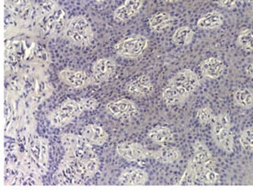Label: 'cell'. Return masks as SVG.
Segmentation results:
<instances>
[{"label":"cell","mask_w":253,"mask_h":190,"mask_svg":"<svg viewBox=\"0 0 253 190\" xmlns=\"http://www.w3.org/2000/svg\"><path fill=\"white\" fill-rule=\"evenodd\" d=\"M200 85V79L190 69H182L169 81L162 90V99L168 106L182 104Z\"/></svg>","instance_id":"6da1fadb"},{"label":"cell","mask_w":253,"mask_h":190,"mask_svg":"<svg viewBox=\"0 0 253 190\" xmlns=\"http://www.w3.org/2000/svg\"><path fill=\"white\" fill-rule=\"evenodd\" d=\"M211 134L213 143L222 151L232 153L235 148L233 132L231 131V120L227 113H221L213 117L211 122Z\"/></svg>","instance_id":"7a4b0ae2"},{"label":"cell","mask_w":253,"mask_h":190,"mask_svg":"<svg viewBox=\"0 0 253 190\" xmlns=\"http://www.w3.org/2000/svg\"><path fill=\"white\" fill-rule=\"evenodd\" d=\"M148 45V39L139 34L126 36L114 45V52L121 57L136 59L141 56Z\"/></svg>","instance_id":"3957f363"},{"label":"cell","mask_w":253,"mask_h":190,"mask_svg":"<svg viewBox=\"0 0 253 190\" xmlns=\"http://www.w3.org/2000/svg\"><path fill=\"white\" fill-rule=\"evenodd\" d=\"M83 112L79 101L74 99L65 100L58 108L50 113L49 120L55 128H61L70 123Z\"/></svg>","instance_id":"277c9868"},{"label":"cell","mask_w":253,"mask_h":190,"mask_svg":"<svg viewBox=\"0 0 253 190\" xmlns=\"http://www.w3.org/2000/svg\"><path fill=\"white\" fill-rule=\"evenodd\" d=\"M68 21L65 10L57 6L51 13L42 15L40 25L42 30L48 35L59 36L65 33Z\"/></svg>","instance_id":"5b68a950"},{"label":"cell","mask_w":253,"mask_h":190,"mask_svg":"<svg viewBox=\"0 0 253 190\" xmlns=\"http://www.w3.org/2000/svg\"><path fill=\"white\" fill-rule=\"evenodd\" d=\"M190 162L194 165L197 173L205 169H215L216 165L207 145L199 141L193 144V156L190 159Z\"/></svg>","instance_id":"8992f818"},{"label":"cell","mask_w":253,"mask_h":190,"mask_svg":"<svg viewBox=\"0 0 253 190\" xmlns=\"http://www.w3.org/2000/svg\"><path fill=\"white\" fill-rule=\"evenodd\" d=\"M106 111L111 116L118 119H132L138 115V109L133 101L126 99L110 101L106 105Z\"/></svg>","instance_id":"52a82bcc"},{"label":"cell","mask_w":253,"mask_h":190,"mask_svg":"<svg viewBox=\"0 0 253 190\" xmlns=\"http://www.w3.org/2000/svg\"><path fill=\"white\" fill-rule=\"evenodd\" d=\"M116 152L121 157L124 158L128 162L152 157V152L147 150L145 146L138 143L133 142H126L119 144L116 147Z\"/></svg>","instance_id":"ba28073f"},{"label":"cell","mask_w":253,"mask_h":190,"mask_svg":"<svg viewBox=\"0 0 253 190\" xmlns=\"http://www.w3.org/2000/svg\"><path fill=\"white\" fill-rule=\"evenodd\" d=\"M116 72V63L112 58H101L94 64L92 78L98 83H104L113 78Z\"/></svg>","instance_id":"9c48e42d"},{"label":"cell","mask_w":253,"mask_h":190,"mask_svg":"<svg viewBox=\"0 0 253 190\" xmlns=\"http://www.w3.org/2000/svg\"><path fill=\"white\" fill-rule=\"evenodd\" d=\"M126 91L136 98H147L153 94L154 85L148 76L141 75L127 83Z\"/></svg>","instance_id":"30bf717a"},{"label":"cell","mask_w":253,"mask_h":190,"mask_svg":"<svg viewBox=\"0 0 253 190\" xmlns=\"http://www.w3.org/2000/svg\"><path fill=\"white\" fill-rule=\"evenodd\" d=\"M59 78L66 85L73 88H83L93 82L92 76L83 71L65 69L59 73Z\"/></svg>","instance_id":"8fae6325"},{"label":"cell","mask_w":253,"mask_h":190,"mask_svg":"<svg viewBox=\"0 0 253 190\" xmlns=\"http://www.w3.org/2000/svg\"><path fill=\"white\" fill-rule=\"evenodd\" d=\"M143 3L144 0H126L124 5L115 9L114 19L120 22H126L139 12Z\"/></svg>","instance_id":"7c38bea8"},{"label":"cell","mask_w":253,"mask_h":190,"mask_svg":"<svg viewBox=\"0 0 253 190\" xmlns=\"http://www.w3.org/2000/svg\"><path fill=\"white\" fill-rule=\"evenodd\" d=\"M201 72L207 78L216 79L220 77L226 69L224 62L216 57H209L200 64Z\"/></svg>","instance_id":"4fadbf2b"},{"label":"cell","mask_w":253,"mask_h":190,"mask_svg":"<svg viewBox=\"0 0 253 190\" xmlns=\"http://www.w3.org/2000/svg\"><path fill=\"white\" fill-rule=\"evenodd\" d=\"M148 175L146 171L131 167L125 169L121 173L119 182L124 186H141L146 183Z\"/></svg>","instance_id":"5bb4252c"},{"label":"cell","mask_w":253,"mask_h":190,"mask_svg":"<svg viewBox=\"0 0 253 190\" xmlns=\"http://www.w3.org/2000/svg\"><path fill=\"white\" fill-rule=\"evenodd\" d=\"M81 135L91 145H103L108 141L106 131L97 124H87L83 127Z\"/></svg>","instance_id":"9a60e30c"},{"label":"cell","mask_w":253,"mask_h":190,"mask_svg":"<svg viewBox=\"0 0 253 190\" xmlns=\"http://www.w3.org/2000/svg\"><path fill=\"white\" fill-rule=\"evenodd\" d=\"M68 28L81 35L89 45L93 39V31L89 22L82 16L74 17L68 21Z\"/></svg>","instance_id":"2e32d148"},{"label":"cell","mask_w":253,"mask_h":190,"mask_svg":"<svg viewBox=\"0 0 253 190\" xmlns=\"http://www.w3.org/2000/svg\"><path fill=\"white\" fill-rule=\"evenodd\" d=\"M181 152L173 146H163L157 151L152 152V158L161 164H173L180 160Z\"/></svg>","instance_id":"e0dca14e"},{"label":"cell","mask_w":253,"mask_h":190,"mask_svg":"<svg viewBox=\"0 0 253 190\" xmlns=\"http://www.w3.org/2000/svg\"><path fill=\"white\" fill-rule=\"evenodd\" d=\"M225 18L218 11H211L203 15L197 21V27L201 30H216L224 24Z\"/></svg>","instance_id":"ac0fdd59"},{"label":"cell","mask_w":253,"mask_h":190,"mask_svg":"<svg viewBox=\"0 0 253 190\" xmlns=\"http://www.w3.org/2000/svg\"><path fill=\"white\" fill-rule=\"evenodd\" d=\"M147 137L157 145H165L169 143H172L174 141L172 131H170L168 127L160 126V125L154 127L148 131Z\"/></svg>","instance_id":"d6986e66"},{"label":"cell","mask_w":253,"mask_h":190,"mask_svg":"<svg viewBox=\"0 0 253 190\" xmlns=\"http://www.w3.org/2000/svg\"><path fill=\"white\" fill-rule=\"evenodd\" d=\"M172 21L173 20L169 14L164 11H160L153 14L149 18L148 25L155 33H160L170 26L172 24Z\"/></svg>","instance_id":"ffe728a7"},{"label":"cell","mask_w":253,"mask_h":190,"mask_svg":"<svg viewBox=\"0 0 253 190\" xmlns=\"http://www.w3.org/2000/svg\"><path fill=\"white\" fill-rule=\"evenodd\" d=\"M234 102L242 109L249 110L253 108V90L251 88L242 87L237 89L233 96Z\"/></svg>","instance_id":"44dd1931"},{"label":"cell","mask_w":253,"mask_h":190,"mask_svg":"<svg viewBox=\"0 0 253 190\" xmlns=\"http://www.w3.org/2000/svg\"><path fill=\"white\" fill-rule=\"evenodd\" d=\"M194 37V33L190 27H180L175 31L172 35V40L176 45H189Z\"/></svg>","instance_id":"7402d4cb"},{"label":"cell","mask_w":253,"mask_h":190,"mask_svg":"<svg viewBox=\"0 0 253 190\" xmlns=\"http://www.w3.org/2000/svg\"><path fill=\"white\" fill-rule=\"evenodd\" d=\"M237 44L246 52H253V30H242L238 35Z\"/></svg>","instance_id":"603a6c76"},{"label":"cell","mask_w":253,"mask_h":190,"mask_svg":"<svg viewBox=\"0 0 253 190\" xmlns=\"http://www.w3.org/2000/svg\"><path fill=\"white\" fill-rule=\"evenodd\" d=\"M197 181L206 185H214L219 181V174L214 169H205L197 173Z\"/></svg>","instance_id":"cb8c5ba5"},{"label":"cell","mask_w":253,"mask_h":190,"mask_svg":"<svg viewBox=\"0 0 253 190\" xmlns=\"http://www.w3.org/2000/svg\"><path fill=\"white\" fill-rule=\"evenodd\" d=\"M197 181V171L190 161L187 164L186 170L184 171L182 177L179 181L180 186H193Z\"/></svg>","instance_id":"d4e9b609"},{"label":"cell","mask_w":253,"mask_h":190,"mask_svg":"<svg viewBox=\"0 0 253 190\" xmlns=\"http://www.w3.org/2000/svg\"><path fill=\"white\" fill-rule=\"evenodd\" d=\"M240 144L244 150L253 151V127L248 128L240 133Z\"/></svg>","instance_id":"484cf974"},{"label":"cell","mask_w":253,"mask_h":190,"mask_svg":"<svg viewBox=\"0 0 253 190\" xmlns=\"http://www.w3.org/2000/svg\"><path fill=\"white\" fill-rule=\"evenodd\" d=\"M213 116V112L211 110V108L209 107H204L200 108L199 110H197L196 112V118L198 119V121L201 124L207 125L212 122Z\"/></svg>","instance_id":"4316f807"},{"label":"cell","mask_w":253,"mask_h":190,"mask_svg":"<svg viewBox=\"0 0 253 190\" xmlns=\"http://www.w3.org/2000/svg\"><path fill=\"white\" fill-rule=\"evenodd\" d=\"M65 37L67 38L70 42H72L75 45L78 46H88L87 43V41L85 40V39L80 35L79 33H76L73 30H71L70 28L67 27L65 33H64Z\"/></svg>","instance_id":"83f0119b"},{"label":"cell","mask_w":253,"mask_h":190,"mask_svg":"<svg viewBox=\"0 0 253 190\" xmlns=\"http://www.w3.org/2000/svg\"><path fill=\"white\" fill-rule=\"evenodd\" d=\"M80 105L83 112H92L97 109L99 106V102L97 99L93 98L88 99H81L80 101Z\"/></svg>","instance_id":"f1b7e54d"},{"label":"cell","mask_w":253,"mask_h":190,"mask_svg":"<svg viewBox=\"0 0 253 190\" xmlns=\"http://www.w3.org/2000/svg\"><path fill=\"white\" fill-rule=\"evenodd\" d=\"M57 7V4L54 0H47L42 5V15H47L51 13Z\"/></svg>","instance_id":"f546056e"},{"label":"cell","mask_w":253,"mask_h":190,"mask_svg":"<svg viewBox=\"0 0 253 190\" xmlns=\"http://www.w3.org/2000/svg\"><path fill=\"white\" fill-rule=\"evenodd\" d=\"M240 0H219L218 4L221 7L225 9H233L240 3Z\"/></svg>","instance_id":"4dcf8cb0"},{"label":"cell","mask_w":253,"mask_h":190,"mask_svg":"<svg viewBox=\"0 0 253 190\" xmlns=\"http://www.w3.org/2000/svg\"><path fill=\"white\" fill-rule=\"evenodd\" d=\"M245 72H246V75L248 76L253 78V63H251V64H249V65L246 66Z\"/></svg>","instance_id":"1f68e13d"},{"label":"cell","mask_w":253,"mask_h":190,"mask_svg":"<svg viewBox=\"0 0 253 190\" xmlns=\"http://www.w3.org/2000/svg\"><path fill=\"white\" fill-rule=\"evenodd\" d=\"M167 2H170V3H172V2H176V1H179V0H166Z\"/></svg>","instance_id":"d6a6232c"},{"label":"cell","mask_w":253,"mask_h":190,"mask_svg":"<svg viewBox=\"0 0 253 190\" xmlns=\"http://www.w3.org/2000/svg\"><path fill=\"white\" fill-rule=\"evenodd\" d=\"M245 1H246L247 3H251V4L253 3V0H245Z\"/></svg>","instance_id":"836d02e7"},{"label":"cell","mask_w":253,"mask_h":190,"mask_svg":"<svg viewBox=\"0 0 253 190\" xmlns=\"http://www.w3.org/2000/svg\"><path fill=\"white\" fill-rule=\"evenodd\" d=\"M96 2H98V3H101V2H104L105 0H95Z\"/></svg>","instance_id":"e575fe53"}]
</instances>
